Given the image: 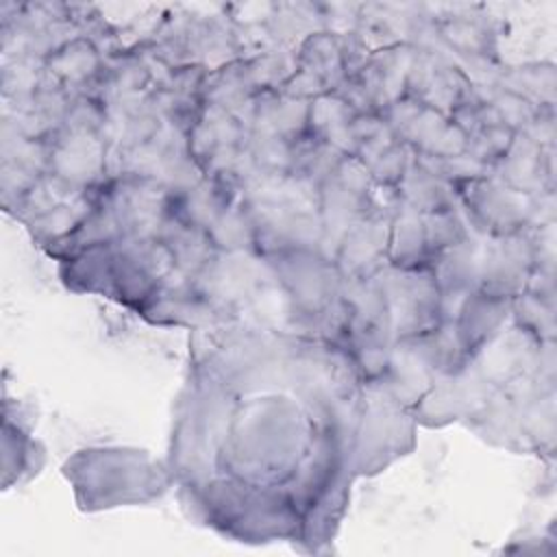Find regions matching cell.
Masks as SVG:
<instances>
[{
  "mask_svg": "<svg viewBox=\"0 0 557 557\" xmlns=\"http://www.w3.org/2000/svg\"><path fill=\"white\" fill-rule=\"evenodd\" d=\"M237 185L228 394L346 429L429 426L481 403L535 252L490 65L407 35L283 44Z\"/></svg>",
  "mask_w": 557,
  "mask_h": 557,
  "instance_id": "obj_1",
  "label": "cell"
}]
</instances>
